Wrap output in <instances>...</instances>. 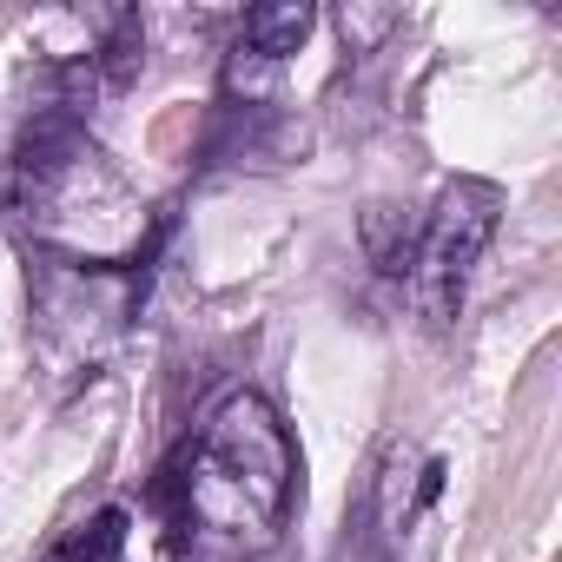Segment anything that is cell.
Instances as JSON below:
<instances>
[{"mask_svg":"<svg viewBox=\"0 0 562 562\" xmlns=\"http://www.w3.org/2000/svg\"><path fill=\"white\" fill-rule=\"evenodd\" d=\"M34 345L60 378H93L106 351L126 331L133 285L120 265H80V258H41L34 265Z\"/></svg>","mask_w":562,"mask_h":562,"instance_id":"obj_3","label":"cell"},{"mask_svg":"<svg viewBox=\"0 0 562 562\" xmlns=\"http://www.w3.org/2000/svg\"><path fill=\"white\" fill-rule=\"evenodd\" d=\"M496 186L483 179H450L437 212H424V238H417V258H411V285H417V305L430 325H450L463 292H470V271L483 258V245L496 238Z\"/></svg>","mask_w":562,"mask_h":562,"instance_id":"obj_4","label":"cell"},{"mask_svg":"<svg viewBox=\"0 0 562 562\" xmlns=\"http://www.w3.org/2000/svg\"><path fill=\"white\" fill-rule=\"evenodd\" d=\"M358 238H364V251H371V265H378L384 278H411V258H417L424 218H417L411 205H371L364 225H358Z\"/></svg>","mask_w":562,"mask_h":562,"instance_id":"obj_6","label":"cell"},{"mask_svg":"<svg viewBox=\"0 0 562 562\" xmlns=\"http://www.w3.org/2000/svg\"><path fill=\"white\" fill-rule=\"evenodd\" d=\"M312 27H318L312 0H271V8H251L245 27H238V41H232V60H225V93L232 100L245 93V106H258V93L271 87V74L312 41Z\"/></svg>","mask_w":562,"mask_h":562,"instance_id":"obj_5","label":"cell"},{"mask_svg":"<svg viewBox=\"0 0 562 562\" xmlns=\"http://www.w3.org/2000/svg\"><path fill=\"white\" fill-rule=\"evenodd\" d=\"M292 490H299L292 430L278 424V411L265 397L238 391L205 417V430L192 443V463L179 476V503H186L179 516L199 522L225 549H265L285 529Z\"/></svg>","mask_w":562,"mask_h":562,"instance_id":"obj_1","label":"cell"},{"mask_svg":"<svg viewBox=\"0 0 562 562\" xmlns=\"http://www.w3.org/2000/svg\"><path fill=\"white\" fill-rule=\"evenodd\" d=\"M47 562H126V509H100V516L80 522Z\"/></svg>","mask_w":562,"mask_h":562,"instance_id":"obj_7","label":"cell"},{"mask_svg":"<svg viewBox=\"0 0 562 562\" xmlns=\"http://www.w3.org/2000/svg\"><path fill=\"white\" fill-rule=\"evenodd\" d=\"M14 212L34 225V238L60 245L80 265H113L120 251H139V199L113 172V159L80 133V120L41 113L14 153Z\"/></svg>","mask_w":562,"mask_h":562,"instance_id":"obj_2","label":"cell"}]
</instances>
